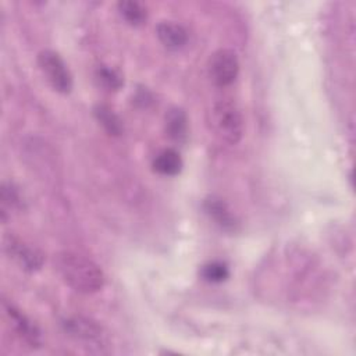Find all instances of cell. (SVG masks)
Returning a JSON list of instances; mask_svg holds the SVG:
<instances>
[{"label":"cell","mask_w":356,"mask_h":356,"mask_svg":"<svg viewBox=\"0 0 356 356\" xmlns=\"http://www.w3.org/2000/svg\"><path fill=\"white\" fill-rule=\"evenodd\" d=\"M54 268L61 280L74 291L93 293L103 288L104 274L90 259L75 252H58L53 259Z\"/></svg>","instance_id":"obj_1"},{"label":"cell","mask_w":356,"mask_h":356,"mask_svg":"<svg viewBox=\"0 0 356 356\" xmlns=\"http://www.w3.org/2000/svg\"><path fill=\"white\" fill-rule=\"evenodd\" d=\"M211 121L216 132L225 142L235 145L243 134V120L239 108L229 100H220L211 111Z\"/></svg>","instance_id":"obj_2"},{"label":"cell","mask_w":356,"mask_h":356,"mask_svg":"<svg viewBox=\"0 0 356 356\" xmlns=\"http://www.w3.org/2000/svg\"><path fill=\"white\" fill-rule=\"evenodd\" d=\"M39 67L51 88L60 93H70L72 89V75L58 53L42 50L38 56Z\"/></svg>","instance_id":"obj_3"},{"label":"cell","mask_w":356,"mask_h":356,"mask_svg":"<svg viewBox=\"0 0 356 356\" xmlns=\"http://www.w3.org/2000/svg\"><path fill=\"white\" fill-rule=\"evenodd\" d=\"M239 72V61L234 50L220 49L209 61V75L217 86H227L235 81Z\"/></svg>","instance_id":"obj_4"},{"label":"cell","mask_w":356,"mask_h":356,"mask_svg":"<svg viewBox=\"0 0 356 356\" xmlns=\"http://www.w3.org/2000/svg\"><path fill=\"white\" fill-rule=\"evenodd\" d=\"M4 250L25 271H38L43 266V254L14 235L4 238Z\"/></svg>","instance_id":"obj_5"},{"label":"cell","mask_w":356,"mask_h":356,"mask_svg":"<svg viewBox=\"0 0 356 356\" xmlns=\"http://www.w3.org/2000/svg\"><path fill=\"white\" fill-rule=\"evenodd\" d=\"M3 309L10 320L13 331L21 341H24L31 348H38L42 345V335L39 328L22 312L7 302H3Z\"/></svg>","instance_id":"obj_6"},{"label":"cell","mask_w":356,"mask_h":356,"mask_svg":"<svg viewBox=\"0 0 356 356\" xmlns=\"http://www.w3.org/2000/svg\"><path fill=\"white\" fill-rule=\"evenodd\" d=\"M64 331L79 341L90 342V343H102L104 334L103 328L93 320L82 317V316H74L65 318L63 323Z\"/></svg>","instance_id":"obj_7"},{"label":"cell","mask_w":356,"mask_h":356,"mask_svg":"<svg viewBox=\"0 0 356 356\" xmlns=\"http://www.w3.org/2000/svg\"><path fill=\"white\" fill-rule=\"evenodd\" d=\"M204 211L206 214L222 229L225 231H235L238 221L235 218V216L231 213L228 204L217 197V196H209L207 199H204L203 203Z\"/></svg>","instance_id":"obj_8"},{"label":"cell","mask_w":356,"mask_h":356,"mask_svg":"<svg viewBox=\"0 0 356 356\" xmlns=\"http://www.w3.org/2000/svg\"><path fill=\"white\" fill-rule=\"evenodd\" d=\"M156 35L159 40L171 50H178L185 46L188 33L184 26L174 21H161L156 26Z\"/></svg>","instance_id":"obj_9"},{"label":"cell","mask_w":356,"mask_h":356,"mask_svg":"<svg viewBox=\"0 0 356 356\" xmlns=\"http://www.w3.org/2000/svg\"><path fill=\"white\" fill-rule=\"evenodd\" d=\"M165 134L177 143H184L188 138V117L181 107H171L164 118Z\"/></svg>","instance_id":"obj_10"},{"label":"cell","mask_w":356,"mask_h":356,"mask_svg":"<svg viewBox=\"0 0 356 356\" xmlns=\"http://www.w3.org/2000/svg\"><path fill=\"white\" fill-rule=\"evenodd\" d=\"M182 165H184L182 159H181L179 153L174 149L161 150L153 161L154 171L161 175H168V177L179 174L182 170Z\"/></svg>","instance_id":"obj_11"},{"label":"cell","mask_w":356,"mask_h":356,"mask_svg":"<svg viewBox=\"0 0 356 356\" xmlns=\"http://www.w3.org/2000/svg\"><path fill=\"white\" fill-rule=\"evenodd\" d=\"M93 114L99 124L110 134V135H121L122 134V122L120 117L108 107L104 104H97L93 108Z\"/></svg>","instance_id":"obj_12"},{"label":"cell","mask_w":356,"mask_h":356,"mask_svg":"<svg viewBox=\"0 0 356 356\" xmlns=\"http://www.w3.org/2000/svg\"><path fill=\"white\" fill-rule=\"evenodd\" d=\"M121 17L131 25H140L146 19V10L138 1L122 0L117 4Z\"/></svg>","instance_id":"obj_13"},{"label":"cell","mask_w":356,"mask_h":356,"mask_svg":"<svg viewBox=\"0 0 356 356\" xmlns=\"http://www.w3.org/2000/svg\"><path fill=\"white\" fill-rule=\"evenodd\" d=\"M95 76L99 85H102L107 90H118L122 86L121 75L107 65H99L96 68Z\"/></svg>","instance_id":"obj_14"},{"label":"cell","mask_w":356,"mask_h":356,"mask_svg":"<svg viewBox=\"0 0 356 356\" xmlns=\"http://www.w3.org/2000/svg\"><path fill=\"white\" fill-rule=\"evenodd\" d=\"M200 275L207 282L220 284L228 278L229 270H228L227 264L222 261H209L202 267Z\"/></svg>","instance_id":"obj_15"},{"label":"cell","mask_w":356,"mask_h":356,"mask_svg":"<svg viewBox=\"0 0 356 356\" xmlns=\"http://www.w3.org/2000/svg\"><path fill=\"white\" fill-rule=\"evenodd\" d=\"M1 200L3 204H8L10 207H17L21 203V197L18 191L11 185V184H4L1 188Z\"/></svg>","instance_id":"obj_16"}]
</instances>
